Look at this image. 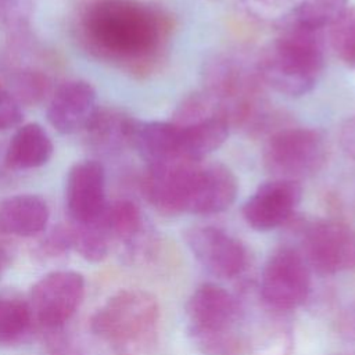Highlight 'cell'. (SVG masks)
I'll return each mask as SVG.
<instances>
[{
    "label": "cell",
    "instance_id": "6da1fadb",
    "mask_svg": "<svg viewBox=\"0 0 355 355\" xmlns=\"http://www.w3.org/2000/svg\"><path fill=\"white\" fill-rule=\"evenodd\" d=\"M75 31L92 55L143 76L161 64L172 22L143 0H87L78 11Z\"/></svg>",
    "mask_w": 355,
    "mask_h": 355
},
{
    "label": "cell",
    "instance_id": "7a4b0ae2",
    "mask_svg": "<svg viewBox=\"0 0 355 355\" xmlns=\"http://www.w3.org/2000/svg\"><path fill=\"white\" fill-rule=\"evenodd\" d=\"M277 37L262 51L257 71L263 85L298 97L316 85L324 67L320 33L279 24Z\"/></svg>",
    "mask_w": 355,
    "mask_h": 355
},
{
    "label": "cell",
    "instance_id": "3957f363",
    "mask_svg": "<svg viewBox=\"0 0 355 355\" xmlns=\"http://www.w3.org/2000/svg\"><path fill=\"white\" fill-rule=\"evenodd\" d=\"M155 297L140 288L112 294L90 318L92 331L114 345L128 347L146 340L158 322Z\"/></svg>",
    "mask_w": 355,
    "mask_h": 355
},
{
    "label": "cell",
    "instance_id": "277c9868",
    "mask_svg": "<svg viewBox=\"0 0 355 355\" xmlns=\"http://www.w3.org/2000/svg\"><path fill=\"white\" fill-rule=\"evenodd\" d=\"M329 144L319 129L291 126L275 130L262 151L263 168L275 179L300 182L318 173L327 161Z\"/></svg>",
    "mask_w": 355,
    "mask_h": 355
},
{
    "label": "cell",
    "instance_id": "5b68a950",
    "mask_svg": "<svg viewBox=\"0 0 355 355\" xmlns=\"http://www.w3.org/2000/svg\"><path fill=\"white\" fill-rule=\"evenodd\" d=\"M85 287L83 275L75 270H53L42 276L28 297L35 323L47 330L62 327L80 306Z\"/></svg>",
    "mask_w": 355,
    "mask_h": 355
},
{
    "label": "cell",
    "instance_id": "8992f818",
    "mask_svg": "<svg viewBox=\"0 0 355 355\" xmlns=\"http://www.w3.org/2000/svg\"><path fill=\"white\" fill-rule=\"evenodd\" d=\"M311 276L304 257L293 247L275 250L262 270L261 294L276 309H294L309 294Z\"/></svg>",
    "mask_w": 355,
    "mask_h": 355
},
{
    "label": "cell",
    "instance_id": "52a82bcc",
    "mask_svg": "<svg viewBox=\"0 0 355 355\" xmlns=\"http://www.w3.org/2000/svg\"><path fill=\"white\" fill-rule=\"evenodd\" d=\"M304 251L320 273L355 269V227L338 220H318L304 230Z\"/></svg>",
    "mask_w": 355,
    "mask_h": 355
},
{
    "label": "cell",
    "instance_id": "ba28073f",
    "mask_svg": "<svg viewBox=\"0 0 355 355\" xmlns=\"http://www.w3.org/2000/svg\"><path fill=\"white\" fill-rule=\"evenodd\" d=\"M196 259L214 276L232 279L241 273L247 262L244 245L216 226H191L183 233Z\"/></svg>",
    "mask_w": 355,
    "mask_h": 355
},
{
    "label": "cell",
    "instance_id": "9c48e42d",
    "mask_svg": "<svg viewBox=\"0 0 355 355\" xmlns=\"http://www.w3.org/2000/svg\"><path fill=\"white\" fill-rule=\"evenodd\" d=\"M239 183L223 164L198 161L190 172L184 212L214 215L227 209L236 200Z\"/></svg>",
    "mask_w": 355,
    "mask_h": 355
},
{
    "label": "cell",
    "instance_id": "30bf717a",
    "mask_svg": "<svg viewBox=\"0 0 355 355\" xmlns=\"http://www.w3.org/2000/svg\"><path fill=\"white\" fill-rule=\"evenodd\" d=\"M302 198L300 182L272 179L262 183L243 205V218L258 232L273 230L284 225Z\"/></svg>",
    "mask_w": 355,
    "mask_h": 355
},
{
    "label": "cell",
    "instance_id": "8fae6325",
    "mask_svg": "<svg viewBox=\"0 0 355 355\" xmlns=\"http://www.w3.org/2000/svg\"><path fill=\"white\" fill-rule=\"evenodd\" d=\"M105 172L94 159L71 166L65 180V207L71 223H89L101 216L107 207Z\"/></svg>",
    "mask_w": 355,
    "mask_h": 355
},
{
    "label": "cell",
    "instance_id": "7c38bea8",
    "mask_svg": "<svg viewBox=\"0 0 355 355\" xmlns=\"http://www.w3.org/2000/svg\"><path fill=\"white\" fill-rule=\"evenodd\" d=\"M196 162L198 161L179 159L147 164L141 178V191L154 209L166 216L184 212L187 183Z\"/></svg>",
    "mask_w": 355,
    "mask_h": 355
},
{
    "label": "cell",
    "instance_id": "4fadbf2b",
    "mask_svg": "<svg viewBox=\"0 0 355 355\" xmlns=\"http://www.w3.org/2000/svg\"><path fill=\"white\" fill-rule=\"evenodd\" d=\"M97 94L94 87L80 79L60 85L47 107V119L60 133L71 135L85 130L97 112Z\"/></svg>",
    "mask_w": 355,
    "mask_h": 355
},
{
    "label": "cell",
    "instance_id": "5bb4252c",
    "mask_svg": "<svg viewBox=\"0 0 355 355\" xmlns=\"http://www.w3.org/2000/svg\"><path fill=\"white\" fill-rule=\"evenodd\" d=\"M189 330H227L233 329L239 305L236 298L215 283H202L186 304Z\"/></svg>",
    "mask_w": 355,
    "mask_h": 355
},
{
    "label": "cell",
    "instance_id": "9a60e30c",
    "mask_svg": "<svg viewBox=\"0 0 355 355\" xmlns=\"http://www.w3.org/2000/svg\"><path fill=\"white\" fill-rule=\"evenodd\" d=\"M49 218V205L37 194H15L0 200L1 236H36L46 229Z\"/></svg>",
    "mask_w": 355,
    "mask_h": 355
},
{
    "label": "cell",
    "instance_id": "2e32d148",
    "mask_svg": "<svg viewBox=\"0 0 355 355\" xmlns=\"http://www.w3.org/2000/svg\"><path fill=\"white\" fill-rule=\"evenodd\" d=\"M132 147L147 164L187 159L182 148L180 130L171 121H137Z\"/></svg>",
    "mask_w": 355,
    "mask_h": 355
},
{
    "label": "cell",
    "instance_id": "e0dca14e",
    "mask_svg": "<svg viewBox=\"0 0 355 355\" xmlns=\"http://www.w3.org/2000/svg\"><path fill=\"white\" fill-rule=\"evenodd\" d=\"M53 141L44 128L31 122L17 128L6 148V165L15 171L43 166L53 155Z\"/></svg>",
    "mask_w": 355,
    "mask_h": 355
},
{
    "label": "cell",
    "instance_id": "ac0fdd59",
    "mask_svg": "<svg viewBox=\"0 0 355 355\" xmlns=\"http://www.w3.org/2000/svg\"><path fill=\"white\" fill-rule=\"evenodd\" d=\"M136 122L137 119L125 112L98 108L85 130L94 150L104 154H114L125 147H132Z\"/></svg>",
    "mask_w": 355,
    "mask_h": 355
},
{
    "label": "cell",
    "instance_id": "d6986e66",
    "mask_svg": "<svg viewBox=\"0 0 355 355\" xmlns=\"http://www.w3.org/2000/svg\"><path fill=\"white\" fill-rule=\"evenodd\" d=\"M348 7V0H300L276 25L320 33L324 28H331Z\"/></svg>",
    "mask_w": 355,
    "mask_h": 355
},
{
    "label": "cell",
    "instance_id": "ffe728a7",
    "mask_svg": "<svg viewBox=\"0 0 355 355\" xmlns=\"http://www.w3.org/2000/svg\"><path fill=\"white\" fill-rule=\"evenodd\" d=\"M28 300L15 293L0 294V345L21 343L33 326Z\"/></svg>",
    "mask_w": 355,
    "mask_h": 355
},
{
    "label": "cell",
    "instance_id": "44dd1931",
    "mask_svg": "<svg viewBox=\"0 0 355 355\" xmlns=\"http://www.w3.org/2000/svg\"><path fill=\"white\" fill-rule=\"evenodd\" d=\"M21 105L42 103L51 90L49 73L36 67H15L7 71L6 83H1Z\"/></svg>",
    "mask_w": 355,
    "mask_h": 355
},
{
    "label": "cell",
    "instance_id": "7402d4cb",
    "mask_svg": "<svg viewBox=\"0 0 355 355\" xmlns=\"http://www.w3.org/2000/svg\"><path fill=\"white\" fill-rule=\"evenodd\" d=\"M71 229L73 250L83 259L100 262L108 255L111 241L114 240L105 220V209L96 220L89 223H71Z\"/></svg>",
    "mask_w": 355,
    "mask_h": 355
},
{
    "label": "cell",
    "instance_id": "603a6c76",
    "mask_svg": "<svg viewBox=\"0 0 355 355\" xmlns=\"http://www.w3.org/2000/svg\"><path fill=\"white\" fill-rule=\"evenodd\" d=\"M105 220L112 240H118L130 247L140 239L144 229L140 208L130 200H116L107 204Z\"/></svg>",
    "mask_w": 355,
    "mask_h": 355
},
{
    "label": "cell",
    "instance_id": "cb8c5ba5",
    "mask_svg": "<svg viewBox=\"0 0 355 355\" xmlns=\"http://www.w3.org/2000/svg\"><path fill=\"white\" fill-rule=\"evenodd\" d=\"M189 336L202 355H243L244 352V344L233 329L189 330Z\"/></svg>",
    "mask_w": 355,
    "mask_h": 355
},
{
    "label": "cell",
    "instance_id": "d4e9b609",
    "mask_svg": "<svg viewBox=\"0 0 355 355\" xmlns=\"http://www.w3.org/2000/svg\"><path fill=\"white\" fill-rule=\"evenodd\" d=\"M330 43L337 57L355 69V6L330 28Z\"/></svg>",
    "mask_w": 355,
    "mask_h": 355
},
{
    "label": "cell",
    "instance_id": "484cf974",
    "mask_svg": "<svg viewBox=\"0 0 355 355\" xmlns=\"http://www.w3.org/2000/svg\"><path fill=\"white\" fill-rule=\"evenodd\" d=\"M32 12V0H0V28L21 37L29 26Z\"/></svg>",
    "mask_w": 355,
    "mask_h": 355
},
{
    "label": "cell",
    "instance_id": "4316f807",
    "mask_svg": "<svg viewBox=\"0 0 355 355\" xmlns=\"http://www.w3.org/2000/svg\"><path fill=\"white\" fill-rule=\"evenodd\" d=\"M73 250L71 225H57L49 230L37 245V254L42 258H57Z\"/></svg>",
    "mask_w": 355,
    "mask_h": 355
},
{
    "label": "cell",
    "instance_id": "83f0119b",
    "mask_svg": "<svg viewBox=\"0 0 355 355\" xmlns=\"http://www.w3.org/2000/svg\"><path fill=\"white\" fill-rule=\"evenodd\" d=\"M243 8L252 17L276 24L284 18L294 6V0H239Z\"/></svg>",
    "mask_w": 355,
    "mask_h": 355
},
{
    "label": "cell",
    "instance_id": "f1b7e54d",
    "mask_svg": "<svg viewBox=\"0 0 355 355\" xmlns=\"http://www.w3.org/2000/svg\"><path fill=\"white\" fill-rule=\"evenodd\" d=\"M22 121L21 104L0 83V130L19 126Z\"/></svg>",
    "mask_w": 355,
    "mask_h": 355
},
{
    "label": "cell",
    "instance_id": "f546056e",
    "mask_svg": "<svg viewBox=\"0 0 355 355\" xmlns=\"http://www.w3.org/2000/svg\"><path fill=\"white\" fill-rule=\"evenodd\" d=\"M340 143L343 150L355 159V115L343 123L340 130Z\"/></svg>",
    "mask_w": 355,
    "mask_h": 355
},
{
    "label": "cell",
    "instance_id": "4dcf8cb0",
    "mask_svg": "<svg viewBox=\"0 0 355 355\" xmlns=\"http://www.w3.org/2000/svg\"><path fill=\"white\" fill-rule=\"evenodd\" d=\"M10 262H11V248L1 239V234H0V277L6 272V269L10 266Z\"/></svg>",
    "mask_w": 355,
    "mask_h": 355
}]
</instances>
